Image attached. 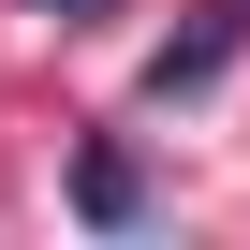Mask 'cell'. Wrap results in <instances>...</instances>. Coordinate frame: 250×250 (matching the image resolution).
I'll return each mask as SVG.
<instances>
[{
    "mask_svg": "<svg viewBox=\"0 0 250 250\" xmlns=\"http://www.w3.org/2000/svg\"><path fill=\"white\" fill-rule=\"evenodd\" d=\"M74 206H88V221H133V162L88 147V162H74Z\"/></svg>",
    "mask_w": 250,
    "mask_h": 250,
    "instance_id": "cell-1",
    "label": "cell"
}]
</instances>
